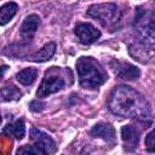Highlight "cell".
I'll return each instance as SVG.
<instances>
[{"label": "cell", "instance_id": "1", "mask_svg": "<svg viewBox=\"0 0 155 155\" xmlns=\"http://www.w3.org/2000/svg\"><path fill=\"white\" fill-rule=\"evenodd\" d=\"M109 110L121 117L151 125V109L147 98L127 85L116 86L108 98Z\"/></svg>", "mask_w": 155, "mask_h": 155}, {"label": "cell", "instance_id": "2", "mask_svg": "<svg viewBox=\"0 0 155 155\" xmlns=\"http://www.w3.org/2000/svg\"><path fill=\"white\" fill-rule=\"evenodd\" d=\"M134 36L137 41V50L154 51L155 44V24L153 10L138 7L133 21Z\"/></svg>", "mask_w": 155, "mask_h": 155}, {"label": "cell", "instance_id": "3", "mask_svg": "<svg viewBox=\"0 0 155 155\" xmlns=\"http://www.w3.org/2000/svg\"><path fill=\"white\" fill-rule=\"evenodd\" d=\"M79 84L84 88H97L108 80L105 69L93 57H80L76 61Z\"/></svg>", "mask_w": 155, "mask_h": 155}, {"label": "cell", "instance_id": "4", "mask_svg": "<svg viewBox=\"0 0 155 155\" xmlns=\"http://www.w3.org/2000/svg\"><path fill=\"white\" fill-rule=\"evenodd\" d=\"M87 16L98 21L104 28L114 31L121 27L122 11L121 8L113 2L94 4L87 8Z\"/></svg>", "mask_w": 155, "mask_h": 155}, {"label": "cell", "instance_id": "5", "mask_svg": "<svg viewBox=\"0 0 155 155\" xmlns=\"http://www.w3.org/2000/svg\"><path fill=\"white\" fill-rule=\"evenodd\" d=\"M29 138L31 139V144L23 145L22 148L17 149V154H53L56 153V142L52 139L51 136H48L42 130H39L36 127H33L29 131Z\"/></svg>", "mask_w": 155, "mask_h": 155}, {"label": "cell", "instance_id": "6", "mask_svg": "<svg viewBox=\"0 0 155 155\" xmlns=\"http://www.w3.org/2000/svg\"><path fill=\"white\" fill-rule=\"evenodd\" d=\"M58 71H59V69L56 67H52L50 70L46 71L39 88L36 91V97L39 99L45 98V97H47L52 93H56V92L64 88L65 80Z\"/></svg>", "mask_w": 155, "mask_h": 155}, {"label": "cell", "instance_id": "7", "mask_svg": "<svg viewBox=\"0 0 155 155\" xmlns=\"http://www.w3.org/2000/svg\"><path fill=\"white\" fill-rule=\"evenodd\" d=\"M109 65L113 69V71L115 73V75L121 80L133 81L140 76V70L136 65H133L128 62H124V61H119V59H111Z\"/></svg>", "mask_w": 155, "mask_h": 155}, {"label": "cell", "instance_id": "8", "mask_svg": "<svg viewBox=\"0 0 155 155\" xmlns=\"http://www.w3.org/2000/svg\"><path fill=\"white\" fill-rule=\"evenodd\" d=\"M74 33L80 40V42L84 45H91L96 42L101 36L99 29H97L91 23H85V22L78 23L74 28Z\"/></svg>", "mask_w": 155, "mask_h": 155}, {"label": "cell", "instance_id": "9", "mask_svg": "<svg viewBox=\"0 0 155 155\" xmlns=\"http://www.w3.org/2000/svg\"><path fill=\"white\" fill-rule=\"evenodd\" d=\"M90 136L94 138H101L108 144H115L116 142V132L111 124L108 122H98L90 130Z\"/></svg>", "mask_w": 155, "mask_h": 155}, {"label": "cell", "instance_id": "10", "mask_svg": "<svg viewBox=\"0 0 155 155\" xmlns=\"http://www.w3.org/2000/svg\"><path fill=\"white\" fill-rule=\"evenodd\" d=\"M139 137H140V131L134 125L128 124L121 127V139L125 144L124 145L125 149L133 150L134 148H137Z\"/></svg>", "mask_w": 155, "mask_h": 155}, {"label": "cell", "instance_id": "11", "mask_svg": "<svg viewBox=\"0 0 155 155\" xmlns=\"http://www.w3.org/2000/svg\"><path fill=\"white\" fill-rule=\"evenodd\" d=\"M39 25H40V17L36 13L28 15L24 18V21H23V23L19 28L21 36L25 40H30L34 36V34L36 33Z\"/></svg>", "mask_w": 155, "mask_h": 155}, {"label": "cell", "instance_id": "12", "mask_svg": "<svg viewBox=\"0 0 155 155\" xmlns=\"http://www.w3.org/2000/svg\"><path fill=\"white\" fill-rule=\"evenodd\" d=\"M4 133L17 139L21 140L24 138L25 136V125H24V120L23 119H18L12 124H8L4 127Z\"/></svg>", "mask_w": 155, "mask_h": 155}, {"label": "cell", "instance_id": "13", "mask_svg": "<svg viewBox=\"0 0 155 155\" xmlns=\"http://www.w3.org/2000/svg\"><path fill=\"white\" fill-rule=\"evenodd\" d=\"M56 52V44L53 41H50L47 44H45L36 53H34L33 56H30L28 59L36 62V63H41V62H46L48 59H51L53 57Z\"/></svg>", "mask_w": 155, "mask_h": 155}, {"label": "cell", "instance_id": "14", "mask_svg": "<svg viewBox=\"0 0 155 155\" xmlns=\"http://www.w3.org/2000/svg\"><path fill=\"white\" fill-rule=\"evenodd\" d=\"M18 5L15 1H10L0 6V25H6L17 13Z\"/></svg>", "mask_w": 155, "mask_h": 155}, {"label": "cell", "instance_id": "15", "mask_svg": "<svg viewBox=\"0 0 155 155\" xmlns=\"http://www.w3.org/2000/svg\"><path fill=\"white\" fill-rule=\"evenodd\" d=\"M38 74H39V71L36 68H24L19 73H17L16 78L19 81V84H22L24 86H29V85L34 84V81L38 78Z\"/></svg>", "mask_w": 155, "mask_h": 155}, {"label": "cell", "instance_id": "16", "mask_svg": "<svg viewBox=\"0 0 155 155\" xmlns=\"http://www.w3.org/2000/svg\"><path fill=\"white\" fill-rule=\"evenodd\" d=\"M0 96L6 102H13V101H19L21 99L22 92L19 91L18 87L10 84V85H5L4 87L0 88Z\"/></svg>", "mask_w": 155, "mask_h": 155}, {"label": "cell", "instance_id": "17", "mask_svg": "<svg viewBox=\"0 0 155 155\" xmlns=\"http://www.w3.org/2000/svg\"><path fill=\"white\" fill-rule=\"evenodd\" d=\"M145 148L149 153H154L155 151V140H154V131L151 130L147 137H145Z\"/></svg>", "mask_w": 155, "mask_h": 155}, {"label": "cell", "instance_id": "18", "mask_svg": "<svg viewBox=\"0 0 155 155\" xmlns=\"http://www.w3.org/2000/svg\"><path fill=\"white\" fill-rule=\"evenodd\" d=\"M29 109H30L31 111H35V113L41 111V110L45 109V103L41 102V101H39V98H38V99L30 102V104H29Z\"/></svg>", "mask_w": 155, "mask_h": 155}, {"label": "cell", "instance_id": "19", "mask_svg": "<svg viewBox=\"0 0 155 155\" xmlns=\"http://www.w3.org/2000/svg\"><path fill=\"white\" fill-rule=\"evenodd\" d=\"M7 69H8V67H7V65H1V67H0V80L4 78V74L6 73V70H7Z\"/></svg>", "mask_w": 155, "mask_h": 155}, {"label": "cell", "instance_id": "20", "mask_svg": "<svg viewBox=\"0 0 155 155\" xmlns=\"http://www.w3.org/2000/svg\"><path fill=\"white\" fill-rule=\"evenodd\" d=\"M0 124H1V114H0Z\"/></svg>", "mask_w": 155, "mask_h": 155}]
</instances>
